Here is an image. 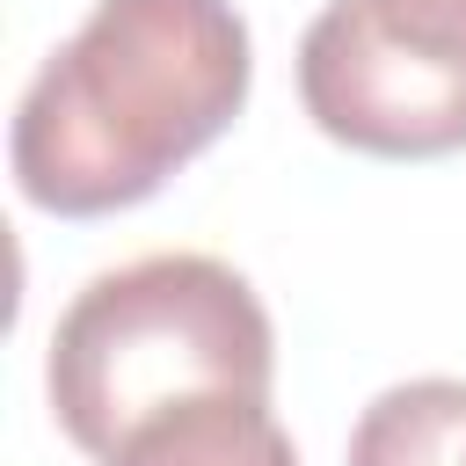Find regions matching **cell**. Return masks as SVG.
<instances>
[{
  "label": "cell",
  "mask_w": 466,
  "mask_h": 466,
  "mask_svg": "<svg viewBox=\"0 0 466 466\" xmlns=\"http://www.w3.org/2000/svg\"><path fill=\"white\" fill-rule=\"evenodd\" d=\"M350 466H466V379H400L357 430Z\"/></svg>",
  "instance_id": "5"
},
{
  "label": "cell",
  "mask_w": 466,
  "mask_h": 466,
  "mask_svg": "<svg viewBox=\"0 0 466 466\" xmlns=\"http://www.w3.org/2000/svg\"><path fill=\"white\" fill-rule=\"evenodd\" d=\"M248 80L233 0H95L15 102V189L58 218L131 211L240 116Z\"/></svg>",
  "instance_id": "1"
},
{
  "label": "cell",
  "mask_w": 466,
  "mask_h": 466,
  "mask_svg": "<svg viewBox=\"0 0 466 466\" xmlns=\"http://www.w3.org/2000/svg\"><path fill=\"white\" fill-rule=\"evenodd\" d=\"M109 466H299L284 422L269 415V400L255 393H211V400H182L153 422H138Z\"/></svg>",
  "instance_id": "4"
},
{
  "label": "cell",
  "mask_w": 466,
  "mask_h": 466,
  "mask_svg": "<svg viewBox=\"0 0 466 466\" xmlns=\"http://www.w3.org/2000/svg\"><path fill=\"white\" fill-rule=\"evenodd\" d=\"M269 379H277V328L255 284L233 262L189 248L87 277L58 313L44 357L58 430L102 466L138 422L211 393L269 400Z\"/></svg>",
  "instance_id": "2"
},
{
  "label": "cell",
  "mask_w": 466,
  "mask_h": 466,
  "mask_svg": "<svg viewBox=\"0 0 466 466\" xmlns=\"http://www.w3.org/2000/svg\"><path fill=\"white\" fill-rule=\"evenodd\" d=\"M299 102L350 153H459L466 0H328L299 36Z\"/></svg>",
  "instance_id": "3"
}]
</instances>
